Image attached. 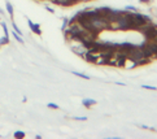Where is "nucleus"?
Returning <instances> with one entry per match:
<instances>
[{"label":"nucleus","instance_id":"23","mask_svg":"<svg viewBox=\"0 0 157 139\" xmlns=\"http://www.w3.org/2000/svg\"><path fill=\"white\" fill-rule=\"evenodd\" d=\"M3 13H4V11H3L1 8H0V14H3Z\"/></svg>","mask_w":157,"mask_h":139},{"label":"nucleus","instance_id":"7","mask_svg":"<svg viewBox=\"0 0 157 139\" xmlns=\"http://www.w3.org/2000/svg\"><path fill=\"white\" fill-rule=\"evenodd\" d=\"M5 5H7V12H8V13H9V17H11V18H13V14H14V11H13V5H12V4L9 3V1L5 4Z\"/></svg>","mask_w":157,"mask_h":139},{"label":"nucleus","instance_id":"4","mask_svg":"<svg viewBox=\"0 0 157 139\" xmlns=\"http://www.w3.org/2000/svg\"><path fill=\"white\" fill-rule=\"evenodd\" d=\"M146 44L148 45V48L152 51V53H153L154 59L157 60V43L153 42V40H146Z\"/></svg>","mask_w":157,"mask_h":139},{"label":"nucleus","instance_id":"15","mask_svg":"<svg viewBox=\"0 0 157 139\" xmlns=\"http://www.w3.org/2000/svg\"><path fill=\"white\" fill-rule=\"evenodd\" d=\"M125 9H126V11H130V12H136L138 11L136 7H134V5H126Z\"/></svg>","mask_w":157,"mask_h":139},{"label":"nucleus","instance_id":"11","mask_svg":"<svg viewBox=\"0 0 157 139\" xmlns=\"http://www.w3.org/2000/svg\"><path fill=\"white\" fill-rule=\"evenodd\" d=\"M9 43V37H5L4 35L3 38H0V45H5Z\"/></svg>","mask_w":157,"mask_h":139},{"label":"nucleus","instance_id":"9","mask_svg":"<svg viewBox=\"0 0 157 139\" xmlns=\"http://www.w3.org/2000/svg\"><path fill=\"white\" fill-rule=\"evenodd\" d=\"M13 136L14 138H25V133L23 131H21V130H17V131H14V134H13Z\"/></svg>","mask_w":157,"mask_h":139},{"label":"nucleus","instance_id":"24","mask_svg":"<svg viewBox=\"0 0 157 139\" xmlns=\"http://www.w3.org/2000/svg\"><path fill=\"white\" fill-rule=\"evenodd\" d=\"M153 42H156V43H157V37H156V38H154V39H153Z\"/></svg>","mask_w":157,"mask_h":139},{"label":"nucleus","instance_id":"3","mask_svg":"<svg viewBox=\"0 0 157 139\" xmlns=\"http://www.w3.org/2000/svg\"><path fill=\"white\" fill-rule=\"evenodd\" d=\"M53 3L61 7H70L74 4H78V0H53Z\"/></svg>","mask_w":157,"mask_h":139},{"label":"nucleus","instance_id":"14","mask_svg":"<svg viewBox=\"0 0 157 139\" xmlns=\"http://www.w3.org/2000/svg\"><path fill=\"white\" fill-rule=\"evenodd\" d=\"M13 37H14V39H16L17 42H20L21 44H22V43H23V39H22V38H21V35H20V34H17V33L14 31V30H13Z\"/></svg>","mask_w":157,"mask_h":139},{"label":"nucleus","instance_id":"10","mask_svg":"<svg viewBox=\"0 0 157 139\" xmlns=\"http://www.w3.org/2000/svg\"><path fill=\"white\" fill-rule=\"evenodd\" d=\"M67 26H69V18L64 17V18H62V26H61V30H62V31H64V30L67 27Z\"/></svg>","mask_w":157,"mask_h":139},{"label":"nucleus","instance_id":"20","mask_svg":"<svg viewBox=\"0 0 157 139\" xmlns=\"http://www.w3.org/2000/svg\"><path fill=\"white\" fill-rule=\"evenodd\" d=\"M45 9H47L48 12H51V13H55V9H53V8H51V7H48V5L45 7Z\"/></svg>","mask_w":157,"mask_h":139},{"label":"nucleus","instance_id":"22","mask_svg":"<svg viewBox=\"0 0 157 139\" xmlns=\"http://www.w3.org/2000/svg\"><path fill=\"white\" fill-rule=\"evenodd\" d=\"M140 128H143V129H149V126H147V125H140Z\"/></svg>","mask_w":157,"mask_h":139},{"label":"nucleus","instance_id":"25","mask_svg":"<svg viewBox=\"0 0 157 139\" xmlns=\"http://www.w3.org/2000/svg\"><path fill=\"white\" fill-rule=\"evenodd\" d=\"M49 1H52V3H53V0H49Z\"/></svg>","mask_w":157,"mask_h":139},{"label":"nucleus","instance_id":"12","mask_svg":"<svg viewBox=\"0 0 157 139\" xmlns=\"http://www.w3.org/2000/svg\"><path fill=\"white\" fill-rule=\"evenodd\" d=\"M12 27H13V30L17 33V34H20L21 37H22V31H21V30H20V27H18V26L16 25V22H14V21H13V22H12Z\"/></svg>","mask_w":157,"mask_h":139},{"label":"nucleus","instance_id":"26","mask_svg":"<svg viewBox=\"0 0 157 139\" xmlns=\"http://www.w3.org/2000/svg\"><path fill=\"white\" fill-rule=\"evenodd\" d=\"M0 47H1V45H0Z\"/></svg>","mask_w":157,"mask_h":139},{"label":"nucleus","instance_id":"8","mask_svg":"<svg viewBox=\"0 0 157 139\" xmlns=\"http://www.w3.org/2000/svg\"><path fill=\"white\" fill-rule=\"evenodd\" d=\"M71 73H73L74 76L79 77V78H83V80H90V77L87 76V74H84V73H81V72H71Z\"/></svg>","mask_w":157,"mask_h":139},{"label":"nucleus","instance_id":"1","mask_svg":"<svg viewBox=\"0 0 157 139\" xmlns=\"http://www.w3.org/2000/svg\"><path fill=\"white\" fill-rule=\"evenodd\" d=\"M135 47V44L130 42H124V43H117V51L120 52H124V53L129 55L130 52L132 51V48Z\"/></svg>","mask_w":157,"mask_h":139},{"label":"nucleus","instance_id":"19","mask_svg":"<svg viewBox=\"0 0 157 139\" xmlns=\"http://www.w3.org/2000/svg\"><path fill=\"white\" fill-rule=\"evenodd\" d=\"M139 3H142V4H151L152 3V0H139Z\"/></svg>","mask_w":157,"mask_h":139},{"label":"nucleus","instance_id":"17","mask_svg":"<svg viewBox=\"0 0 157 139\" xmlns=\"http://www.w3.org/2000/svg\"><path fill=\"white\" fill-rule=\"evenodd\" d=\"M47 107H48V108H52V109H59V105L55 104V103H48Z\"/></svg>","mask_w":157,"mask_h":139},{"label":"nucleus","instance_id":"5","mask_svg":"<svg viewBox=\"0 0 157 139\" xmlns=\"http://www.w3.org/2000/svg\"><path fill=\"white\" fill-rule=\"evenodd\" d=\"M95 104H96V100H94V99H83L82 100V105L86 108H91Z\"/></svg>","mask_w":157,"mask_h":139},{"label":"nucleus","instance_id":"6","mask_svg":"<svg viewBox=\"0 0 157 139\" xmlns=\"http://www.w3.org/2000/svg\"><path fill=\"white\" fill-rule=\"evenodd\" d=\"M152 60L151 59H148V57H143V59H140V60H138L136 61V64H138V66H142V65H148L149 63H151Z\"/></svg>","mask_w":157,"mask_h":139},{"label":"nucleus","instance_id":"16","mask_svg":"<svg viewBox=\"0 0 157 139\" xmlns=\"http://www.w3.org/2000/svg\"><path fill=\"white\" fill-rule=\"evenodd\" d=\"M142 88H147V90H157V87H154V86H151V85H142Z\"/></svg>","mask_w":157,"mask_h":139},{"label":"nucleus","instance_id":"2","mask_svg":"<svg viewBox=\"0 0 157 139\" xmlns=\"http://www.w3.org/2000/svg\"><path fill=\"white\" fill-rule=\"evenodd\" d=\"M27 23H29V27L30 30L37 35H42V29H40V25L39 23H34L31 20H27Z\"/></svg>","mask_w":157,"mask_h":139},{"label":"nucleus","instance_id":"13","mask_svg":"<svg viewBox=\"0 0 157 139\" xmlns=\"http://www.w3.org/2000/svg\"><path fill=\"white\" fill-rule=\"evenodd\" d=\"M0 25H1V27H3V30H4V35H5V37H9V31H8V26H7V23L1 22Z\"/></svg>","mask_w":157,"mask_h":139},{"label":"nucleus","instance_id":"21","mask_svg":"<svg viewBox=\"0 0 157 139\" xmlns=\"http://www.w3.org/2000/svg\"><path fill=\"white\" fill-rule=\"evenodd\" d=\"M116 83H117L118 86H125V83H124V82H116Z\"/></svg>","mask_w":157,"mask_h":139},{"label":"nucleus","instance_id":"18","mask_svg":"<svg viewBox=\"0 0 157 139\" xmlns=\"http://www.w3.org/2000/svg\"><path fill=\"white\" fill-rule=\"evenodd\" d=\"M73 120H75V121H86V120H87V117H86V116H82V117L77 116V117H74Z\"/></svg>","mask_w":157,"mask_h":139}]
</instances>
